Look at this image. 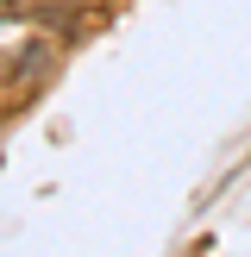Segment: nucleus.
<instances>
[{"instance_id":"1","label":"nucleus","mask_w":251,"mask_h":257,"mask_svg":"<svg viewBox=\"0 0 251 257\" xmlns=\"http://www.w3.org/2000/svg\"><path fill=\"white\" fill-rule=\"evenodd\" d=\"M13 13H19V0H0V19H13Z\"/></svg>"}]
</instances>
